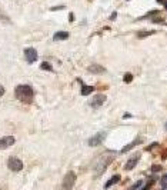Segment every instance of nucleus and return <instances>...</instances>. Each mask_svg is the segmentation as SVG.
Segmentation results:
<instances>
[{
  "mask_svg": "<svg viewBox=\"0 0 167 190\" xmlns=\"http://www.w3.org/2000/svg\"><path fill=\"white\" fill-rule=\"evenodd\" d=\"M15 94L19 100L23 101V103H32V100H33V89L27 84L17 86L15 90Z\"/></svg>",
  "mask_w": 167,
  "mask_h": 190,
  "instance_id": "nucleus-1",
  "label": "nucleus"
},
{
  "mask_svg": "<svg viewBox=\"0 0 167 190\" xmlns=\"http://www.w3.org/2000/svg\"><path fill=\"white\" fill-rule=\"evenodd\" d=\"M7 166L10 170L13 171H20L23 169V163L20 159H17V157H9L7 160Z\"/></svg>",
  "mask_w": 167,
  "mask_h": 190,
  "instance_id": "nucleus-2",
  "label": "nucleus"
},
{
  "mask_svg": "<svg viewBox=\"0 0 167 190\" xmlns=\"http://www.w3.org/2000/svg\"><path fill=\"white\" fill-rule=\"evenodd\" d=\"M74 182H76V175L73 171H69L64 177V182H63V189L64 190H71V187L74 186Z\"/></svg>",
  "mask_w": 167,
  "mask_h": 190,
  "instance_id": "nucleus-3",
  "label": "nucleus"
},
{
  "mask_svg": "<svg viewBox=\"0 0 167 190\" xmlns=\"http://www.w3.org/2000/svg\"><path fill=\"white\" fill-rule=\"evenodd\" d=\"M24 56H26V60L29 62V63H34L37 60V52H36V49L33 47H29L24 50Z\"/></svg>",
  "mask_w": 167,
  "mask_h": 190,
  "instance_id": "nucleus-4",
  "label": "nucleus"
},
{
  "mask_svg": "<svg viewBox=\"0 0 167 190\" xmlns=\"http://www.w3.org/2000/svg\"><path fill=\"white\" fill-rule=\"evenodd\" d=\"M11 145H15V137L13 136H4V137L0 139V150L7 149Z\"/></svg>",
  "mask_w": 167,
  "mask_h": 190,
  "instance_id": "nucleus-5",
  "label": "nucleus"
},
{
  "mask_svg": "<svg viewBox=\"0 0 167 190\" xmlns=\"http://www.w3.org/2000/svg\"><path fill=\"white\" fill-rule=\"evenodd\" d=\"M104 101H106V96L104 94H96L92 99V101H90V106L92 107H100Z\"/></svg>",
  "mask_w": 167,
  "mask_h": 190,
  "instance_id": "nucleus-6",
  "label": "nucleus"
},
{
  "mask_svg": "<svg viewBox=\"0 0 167 190\" xmlns=\"http://www.w3.org/2000/svg\"><path fill=\"white\" fill-rule=\"evenodd\" d=\"M103 139H104V133L96 134V136H93L92 139H89V146H92V147H94V146H99L101 142H103Z\"/></svg>",
  "mask_w": 167,
  "mask_h": 190,
  "instance_id": "nucleus-7",
  "label": "nucleus"
},
{
  "mask_svg": "<svg viewBox=\"0 0 167 190\" xmlns=\"http://www.w3.org/2000/svg\"><path fill=\"white\" fill-rule=\"evenodd\" d=\"M139 154H136V156H133V157H130L129 160H127V163H126V166H124V169L126 170H131V169H134V166L137 164V162H139Z\"/></svg>",
  "mask_w": 167,
  "mask_h": 190,
  "instance_id": "nucleus-8",
  "label": "nucleus"
},
{
  "mask_svg": "<svg viewBox=\"0 0 167 190\" xmlns=\"http://www.w3.org/2000/svg\"><path fill=\"white\" fill-rule=\"evenodd\" d=\"M69 37V33L67 32H57V33L53 36V40L59 41V40H66V39Z\"/></svg>",
  "mask_w": 167,
  "mask_h": 190,
  "instance_id": "nucleus-9",
  "label": "nucleus"
},
{
  "mask_svg": "<svg viewBox=\"0 0 167 190\" xmlns=\"http://www.w3.org/2000/svg\"><path fill=\"white\" fill-rule=\"evenodd\" d=\"M89 71L90 73H96V75H99V73H104V69L101 66H97V64H93V66L89 67Z\"/></svg>",
  "mask_w": 167,
  "mask_h": 190,
  "instance_id": "nucleus-10",
  "label": "nucleus"
},
{
  "mask_svg": "<svg viewBox=\"0 0 167 190\" xmlns=\"http://www.w3.org/2000/svg\"><path fill=\"white\" fill-rule=\"evenodd\" d=\"M119 180H120V176H119V175L113 176V177H111V179L109 180L107 183H106V186H104V187H106V189H109V187H111V186H113V184H116V183L119 182Z\"/></svg>",
  "mask_w": 167,
  "mask_h": 190,
  "instance_id": "nucleus-11",
  "label": "nucleus"
},
{
  "mask_svg": "<svg viewBox=\"0 0 167 190\" xmlns=\"http://www.w3.org/2000/svg\"><path fill=\"white\" fill-rule=\"evenodd\" d=\"M93 86H86V84H82V94L83 96H87V94H90L93 92Z\"/></svg>",
  "mask_w": 167,
  "mask_h": 190,
  "instance_id": "nucleus-12",
  "label": "nucleus"
},
{
  "mask_svg": "<svg viewBox=\"0 0 167 190\" xmlns=\"http://www.w3.org/2000/svg\"><path fill=\"white\" fill-rule=\"evenodd\" d=\"M139 143H141V139H140V137H139L137 140H136V142H133V143H130V145H127L126 147H124V149H122V153H126V152H129L130 149H133L134 146H136V145H139Z\"/></svg>",
  "mask_w": 167,
  "mask_h": 190,
  "instance_id": "nucleus-13",
  "label": "nucleus"
},
{
  "mask_svg": "<svg viewBox=\"0 0 167 190\" xmlns=\"http://www.w3.org/2000/svg\"><path fill=\"white\" fill-rule=\"evenodd\" d=\"M40 67H41V69H43V70H47V71H52V70H53L52 64H50V63H47V62H43Z\"/></svg>",
  "mask_w": 167,
  "mask_h": 190,
  "instance_id": "nucleus-14",
  "label": "nucleus"
},
{
  "mask_svg": "<svg viewBox=\"0 0 167 190\" xmlns=\"http://www.w3.org/2000/svg\"><path fill=\"white\" fill-rule=\"evenodd\" d=\"M131 79H133V76L130 75V73H127L126 76H124V82H127V83H130L131 82Z\"/></svg>",
  "mask_w": 167,
  "mask_h": 190,
  "instance_id": "nucleus-15",
  "label": "nucleus"
},
{
  "mask_svg": "<svg viewBox=\"0 0 167 190\" xmlns=\"http://www.w3.org/2000/svg\"><path fill=\"white\" fill-rule=\"evenodd\" d=\"M141 183H143V182H141V180H139V182L136 183V184H134V186L131 187V189H133V190H134V189H139V186H141Z\"/></svg>",
  "mask_w": 167,
  "mask_h": 190,
  "instance_id": "nucleus-16",
  "label": "nucleus"
},
{
  "mask_svg": "<svg viewBox=\"0 0 167 190\" xmlns=\"http://www.w3.org/2000/svg\"><path fill=\"white\" fill-rule=\"evenodd\" d=\"M161 183H163V186H166V184H167V175L164 176L163 179H161Z\"/></svg>",
  "mask_w": 167,
  "mask_h": 190,
  "instance_id": "nucleus-17",
  "label": "nucleus"
},
{
  "mask_svg": "<svg viewBox=\"0 0 167 190\" xmlns=\"http://www.w3.org/2000/svg\"><path fill=\"white\" fill-rule=\"evenodd\" d=\"M3 94H4V87L3 86H0V97L3 96Z\"/></svg>",
  "mask_w": 167,
  "mask_h": 190,
  "instance_id": "nucleus-18",
  "label": "nucleus"
},
{
  "mask_svg": "<svg viewBox=\"0 0 167 190\" xmlns=\"http://www.w3.org/2000/svg\"><path fill=\"white\" fill-rule=\"evenodd\" d=\"M160 169H161L160 166H153V171H159Z\"/></svg>",
  "mask_w": 167,
  "mask_h": 190,
  "instance_id": "nucleus-19",
  "label": "nucleus"
},
{
  "mask_svg": "<svg viewBox=\"0 0 167 190\" xmlns=\"http://www.w3.org/2000/svg\"><path fill=\"white\" fill-rule=\"evenodd\" d=\"M157 2H159V3H164V2H166V0H157Z\"/></svg>",
  "mask_w": 167,
  "mask_h": 190,
  "instance_id": "nucleus-20",
  "label": "nucleus"
},
{
  "mask_svg": "<svg viewBox=\"0 0 167 190\" xmlns=\"http://www.w3.org/2000/svg\"><path fill=\"white\" fill-rule=\"evenodd\" d=\"M164 7H166V10H167V2H164Z\"/></svg>",
  "mask_w": 167,
  "mask_h": 190,
  "instance_id": "nucleus-21",
  "label": "nucleus"
},
{
  "mask_svg": "<svg viewBox=\"0 0 167 190\" xmlns=\"http://www.w3.org/2000/svg\"><path fill=\"white\" fill-rule=\"evenodd\" d=\"M166 129H167V123H166Z\"/></svg>",
  "mask_w": 167,
  "mask_h": 190,
  "instance_id": "nucleus-22",
  "label": "nucleus"
}]
</instances>
